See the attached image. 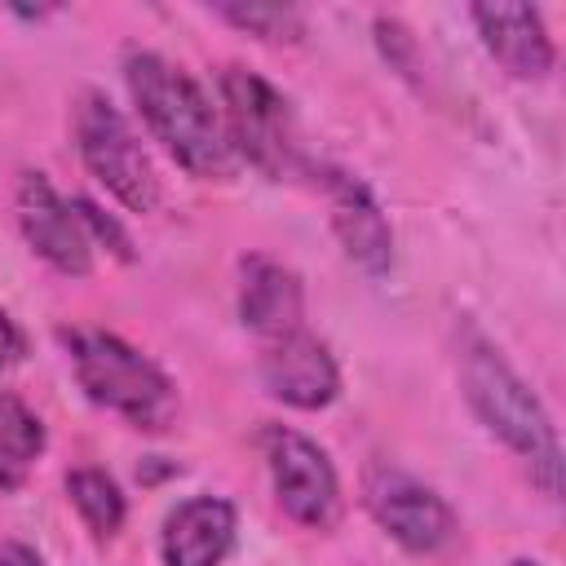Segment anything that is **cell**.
<instances>
[{"label":"cell","instance_id":"cell-1","mask_svg":"<svg viewBox=\"0 0 566 566\" xmlns=\"http://www.w3.org/2000/svg\"><path fill=\"white\" fill-rule=\"evenodd\" d=\"M124 80H128L133 106L146 119L150 137L190 177L230 181L243 168L230 137H226L221 111L212 106V97L203 93V84L186 66H177L150 49H128L124 53Z\"/></svg>","mask_w":566,"mask_h":566},{"label":"cell","instance_id":"cell-2","mask_svg":"<svg viewBox=\"0 0 566 566\" xmlns=\"http://www.w3.org/2000/svg\"><path fill=\"white\" fill-rule=\"evenodd\" d=\"M460 385H464V398H469L473 416L509 451H517L526 460L531 478L539 482V491L548 500H557L562 495L557 424L544 411V402L535 398V389L509 367V358L482 332H464V340H460Z\"/></svg>","mask_w":566,"mask_h":566},{"label":"cell","instance_id":"cell-3","mask_svg":"<svg viewBox=\"0 0 566 566\" xmlns=\"http://www.w3.org/2000/svg\"><path fill=\"white\" fill-rule=\"evenodd\" d=\"M71 371L88 402L115 411L133 429L164 433L177 420V385L168 371L106 327H62Z\"/></svg>","mask_w":566,"mask_h":566},{"label":"cell","instance_id":"cell-4","mask_svg":"<svg viewBox=\"0 0 566 566\" xmlns=\"http://www.w3.org/2000/svg\"><path fill=\"white\" fill-rule=\"evenodd\" d=\"M217 97H221V124L239 164H252L274 181L296 172L301 146H296L292 111H287V97L265 75L248 66H221Z\"/></svg>","mask_w":566,"mask_h":566},{"label":"cell","instance_id":"cell-5","mask_svg":"<svg viewBox=\"0 0 566 566\" xmlns=\"http://www.w3.org/2000/svg\"><path fill=\"white\" fill-rule=\"evenodd\" d=\"M75 150H80L88 177L97 186H106V195L115 203H124L128 212L159 208V177L150 168V155L142 150V142H137L133 124L119 115V106L97 88H84L75 97Z\"/></svg>","mask_w":566,"mask_h":566},{"label":"cell","instance_id":"cell-6","mask_svg":"<svg viewBox=\"0 0 566 566\" xmlns=\"http://www.w3.org/2000/svg\"><path fill=\"white\" fill-rule=\"evenodd\" d=\"M363 504L376 517V526L394 544L416 553V557L442 553L460 535L455 509L429 482H420L416 473H407V469H398L389 460L367 464V473H363Z\"/></svg>","mask_w":566,"mask_h":566},{"label":"cell","instance_id":"cell-7","mask_svg":"<svg viewBox=\"0 0 566 566\" xmlns=\"http://www.w3.org/2000/svg\"><path fill=\"white\" fill-rule=\"evenodd\" d=\"M261 455L274 482V500L296 526L332 531L340 522V478L314 438L292 424H265Z\"/></svg>","mask_w":566,"mask_h":566},{"label":"cell","instance_id":"cell-8","mask_svg":"<svg viewBox=\"0 0 566 566\" xmlns=\"http://www.w3.org/2000/svg\"><path fill=\"white\" fill-rule=\"evenodd\" d=\"M13 212H18V230L27 239V248L49 261L57 274L84 279L93 270V243L71 208V199H62L53 190V181L35 168H27L18 177V195H13Z\"/></svg>","mask_w":566,"mask_h":566},{"label":"cell","instance_id":"cell-9","mask_svg":"<svg viewBox=\"0 0 566 566\" xmlns=\"http://www.w3.org/2000/svg\"><path fill=\"white\" fill-rule=\"evenodd\" d=\"M261 385L270 398L296 407V411H318L340 394V367L314 332L296 327L279 340H265L261 354Z\"/></svg>","mask_w":566,"mask_h":566},{"label":"cell","instance_id":"cell-10","mask_svg":"<svg viewBox=\"0 0 566 566\" xmlns=\"http://www.w3.org/2000/svg\"><path fill=\"white\" fill-rule=\"evenodd\" d=\"M323 190H327L332 230H336L345 256L371 279L385 274L394 265V230H389V217H385L380 199L371 195V186L354 172L323 168Z\"/></svg>","mask_w":566,"mask_h":566},{"label":"cell","instance_id":"cell-11","mask_svg":"<svg viewBox=\"0 0 566 566\" xmlns=\"http://www.w3.org/2000/svg\"><path fill=\"white\" fill-rule=\"evenodd\" d=\"M486 53L513 75V80H544L557 62L553 35L544 27V13L531 4H473L469 9Z\"/></svg>","mask_w":566,"mask_h":566},{"label":"cell","instance_id":"cell-12","mask_svg":"<svg viewBox=\"0 0 566 566\" xmlns=\"http://www.w3.org/2000/svg\"><path fill=\"white\" fill-rule=\"evenodd\" d=\"M239 513L221 495H190L181 500L159 531L164 566H221L234 548Z\"/></svg>","mask_w":566,"mask_h":566},{"label":"cell","instance_id":"cell-13","mask_svg":"<svg viewBox=\"0 0 566 566\" xmlns=\"http://www.w3.org/2000/svg\"><path fill=\"white\" fill-rule=\"evenodd\" d=\"M239 318L261 340H279L296 327H305V287L296 270H287L274 256H243L239 265Z\"/></svg>","mask_w":566,"mask_h":566},{"label":"cell","instance_id":"cell-14","mask_svg":"<svg viewBox=\"0 0 566 566\" xmlns=\"http://www.w3.org/2000/svg\"><path fill=\"white\" fill-rule=\"evenodd\" d=\"M44 420L9 389H0V491L13 495L27 486L31 469L44 455Z\"/></svg>","mask_w":566,"mask_h":566},{"label":"cell","instance_id":"cell-15","mask_svg":"<svg viewBox=\"0 0 566 566\" xmlns=\"http://www.w3.org/2000/svg\"><path fill=\"white\" fill-rule=\"evenodd\" d=\"M66 500L75 504L80 522H84L97 539L119 535V526H124V517H128V500H124L119 482H115L106 469H93V464L66 473Z\"/></svg>","mask_w":566,"mask_h":566},{"label":"cell","instance_id":"cell-16","mask_svg":"<svg viewBox=\"0 0 566 566\" xmlns=\"http://www.w3.org/2000/svg\"><path fill=\"white\" fill-rule=\"evenodd\" d=\"M217 18L234 31H248L265 44H296L305 35V13L296 4H270V0H226L217 4Z\"/></svg>","mask_w":566,"mask_h":566},{"label":"cell","instance_id":"cell-17","mask_svg":"<svg viewBox=\"0 0 566 566\" xmlns=\"http://www.w3.org/2000/svg\"><path fill=\"white\" fill-rule=\"evenodd\" d=\"M71 208H75V217H80V226H84V234H88V243L97 248H106V252H115L119 261H133V239L124 234V226L111 217V212H102L93 199H84V195H75L71 199Z\"/></svg>","mask_w":566,"mask_h":566},{"label":"cell","instance_id":"cell-18","mask_svg":"<svg viewBox=\"0 0 566 566\" xmlns=\"http://www.w3.org/2000/svg\"><path fill=\"white\" fill-rule=\"evenodd\" d=\"M376 44L389 57V66H398V75L416 80V71H420V44L411 40V31L398 18H376Z\"/></svg>","mask_w":566,"mask_h":566},{"label":"cell","instance_id":"cell-19","mask_svg":"<svg viewBox=\"0 0 566 566\" xmlns=\"http://www.w3.org/2000/svg\"><path fill=\"white\" fill-rule=\"evenodd\" d=\"M22 354H27V336H22V327L9 318V310H4V301H0V371L13 367Z\"/></svg>","mask_w":566,"mask_h":566},{"label":"cell","instance_id":"cell-20","mask_svg":"<svg viewBox=\"0 0 566 566\" xmlns=\"http://www.w3.org/2000/svg\"><path fill=\"white\" fill-rule=\"evenodd\" d=\"M0 566H44V557H40L31 544L4 539V544H0Z\"/></svg>","mask_w":566,"mask_h":566},{"label":"cell","instance_id":"cell-21","mask_svg":"<svg viewBox=\"0 0 566 566\" xmlns=\"http://www.w3.org/2000/svg\"><path fill=\"white\" fill-rule=\"evenodd\" d=\"M509 566H539V562H531V557H517V562H509Z\"/></svg>","mask_w":566,"mask_h":566}]
</instances>
